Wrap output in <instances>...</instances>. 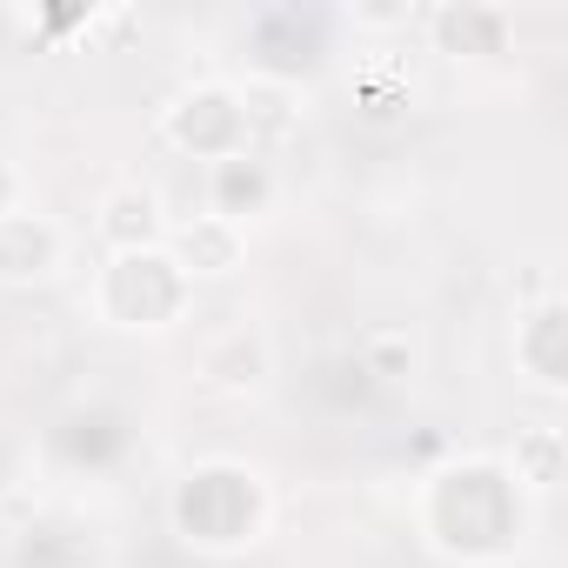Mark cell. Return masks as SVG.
<instances>
[{
	"label": "cell",
	"instance_id": "3957f363",
	"mask_svg": "<svg viewBox=\"0 0 568 568\" xmlns=\"http://www.w3.org/2000/svg\"><path fill=\"white\" fill-rule=\"evenodd\" d=\"M201 375H207L214 388H247V382L261 375V342H254L247 328H234L227 342H214V348L201 355Z\"/></svg>",
	"mask_w": 568,
	"mask_h": 568
},
{
	"label": "cell",
	"instance_id": "8992f818",
	"mask_svg": "<svg viewBox=\"0 0 568 568\" xmlns=\"http://www.w3.org/2000/svg\"><path fill=\"white\" fill-rule=\"evenodd\" d=\"M408 335H375L368 342V362H375V375H408Z\"/></svg>",
	"mask_w": 568,
	"mask_h": 568
},
{
	"label": "cell",
	"instance_id": "277c9868",
	"mask_svg": "<svg viewBox=\"0 0 568 568\" xmlns=\"http://www.w3.org/2000/svg\"><path fill=\"white\" fill-rule=\"evenodd\" d=\"M161 227V214H154V194H141V187H121V194H108V234L128 247V254H141V241Z\"/></svg>",
	"mask_w": 568,
	"mask_h": 568
},
{
	"label": "cell",
	"instance_id": "5b68a950",
	"mask_svg": "<svg viewBox=\"0 0 568 568\" xmlns=\"http://www.w3.org/2000/svg\"><path fill=\"white\" fill-rule=\"evenodd\" d=\"M521 462H528V481L535 488H555V428H535L521 442Z\"/></svg>",
	"mask_w": 568,
	"mask_h": 568
},
{
	"label": "cell",
	"instance_id": "7a4b0ae2",
	"mask_svg": "<svg viewBox=\"0 0 568 568\" xmlns=\"http://www.w3.org/2000/svg\"><path fill=\"white\" fill-rule=\"evenodd\" d=\"M181 261H187L194 274H227V267L241 261V234H234V221L207 214V221L181 227Z\"/></svg>",
	"mask_w": 568,
	"mask_h": 568
},
{
	"label": "cell",
	"instance_id": "6da1fadb",
	"mask_svg": "<svg viewBox=\"0 0 568 568\" xmlns=\"http://www.w3.org/2000/svg\"><path fill=\"white\" fill-rule=\"evenodd\" d=\"M54 227L48 221H0V281H28L54 267Z\"/></svg>",
	"mask_w": 568,
	"mask_h": 568
}]
</instances>
